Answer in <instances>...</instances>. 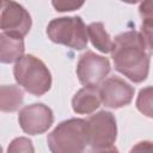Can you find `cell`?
I'll return each instance as SVG.
<instances>
[{"mask_svg":"<svg viewBox=\"0 0 153 153\" xmlns=\"http://www.w3.org/2000/svg\"><path fill=\"white\" fill-rule=\"evenodd\" d=\"M141 32L129 30L115 37L111 57L115 69L130 81L140 84L149 72V54Z\"/></svg>","mask_w":153,"mask_h":153,"instance_id":"1","label":"cell"},{"mask_svg":"<svg viewBox=\"0 0 153 153\" xmlns=\"http://www.w3.org/2000/svg\"><path fill=\"white\" fill-rule=\"evenodd\" d=\"M47 143L51 153H84L88 145L87 122L69 118L59 123L48 135Z\"/></svg>","mask_w":153,"mask_h":153,"instance_id":"2","label":"cell"},{"mask_svg":"<svg viewBox=\"0 0 153 153\" xmlns=\"http://www.w3.org/2000/svg\"><path fill=\"white\" fill-rule=\"evenodd\" d=\"M13 75L19 86L33 96H43L51 87V74L42 60L24 55L13 67Z\"/></svg>","mask_w":153,"mask_h":153,"instance_id":"3","label":"cell"},{"mask_svg":"<svg viewBox=\"0 0 153 153\" xmlns=\"http://www.w3.org/2000/svg\"><path fill=\"white\" fill-rule=\"evenodd\" d=\"M47 35L51 42L75 50L85 49L88 41L87 26L78 16L50 20L47 26Z\"/></svg>","mask_w":153,"mask_h":153,"instance_id":"4","label":"cell"},{"mask_svg":"<svg viewBox=\"0 0 153 153\" xmlns=\"http://www.w3.org/2000/svg\"><path fill=\"white\" fill-rule=\"evenodd\" d=\"M87 131H88V145L97 148H105L114 146L117 137V126L116 118L110 111H99L87 120Z\"/></svg>","mask_w":153,"mask_h":153,"instance_id":"5","label":"cell"},{"mask_svg":"<svg viewBox=\"0 0 153 153\" xmlns=\"http://www.w3.org/2000/svg\"><path fill=\"white\" fill-rule=\"evenodd\" d=\"M110 72V61L108 57L97 55L88 50L84 53L76 65V75L84 86L98 87Z\"/></svg>","mask_w":153,"mask_h":153,"instance_id":"6","label":"cell"},{"mask_svg":"<svg viewBox=\"0 0 153 153\" xmlns=\"http://www.w3.org/2000/svg\"><path fill=\"white\" fill-rule=\"evenodd\" d=\"M31 16L30 13L16 1L1 2V30L2 32L23 38L27 35L31 29Z\"/></svg>","mask_w":153,"mask_h":153,"instance_id":"7","label":"cell"},{"mask_svg":"<svg viewBox=\"0 0 153 153\" xmlns=\"http://www.w3.org/2000/svg\"><path fill=\"white\" fill-rule=\"evenodd\" d=\"M19 126L29 135L45 133L54 122V115L49 106L42 103H35L24 106L18 115Z\"/></svg>","mask_w":153,"mask_h":153,"instance_id":"8","label":"cell"},{"mask_svg":"<svg viewBox=\"0 0 153 153\" xmlns=\"http://www.w3.org/2000/svg\"><path fill=\"white\" fill-rule=\"evenodd\" d=\"M99 94L106 108L120 109L131 103L134 87L118 76H110L100 84Z\"/></svg>","mask_w":153,"mask_h":153,"instance_id":"9","label":"cell"},{"mask_svg":"<svg viewBox=\"0 0 153 153\" xmlns=\"http://www.w3.org/2000/svg\"><path fill=\"white\" fill-rule=\"evenodd\" d=\"M99 87L85 86L80 88L72 99L73 111L80 115H90L96 111L100 105Z\"/></svg>","mask_w":153,"mask_h":153,"instance_id":"10","label":"cell"},{"mask_svg":"<svg viewBox=\"0 0 153 153\" xmlns=\"http://www.w3.org/2000/svg\"><path fill=\"white\" fill-rule=\"evenodd\" d=\"M24 41L23 38L0 33V61L2 63L17 62L24 56Z\"/></svg>","mask_w":153,"mask_h":153,"instance_id":"11","label":"cell"},{"mask_svg":"<svg viewBox=\"0 0 153 153\" xmlns=\"http://www.w3.org/2000/svg\"><path fill=\"white\" fill-rule=\"evenodd\" d=\"M24 100L23 91L16 85H2L0 87V109L4 112L18 110Z\"/></svg>","mask_w":153,"mask_h":153,"instance_id":"12","label":"cell"},{"mask_svg":"<svg viewBox=\"0 0 153 153\" xmlns=\"http://www.w3.org/2000/svg\"><path fill=\"white\" fill-rule=\"evenodd\" d=\"M87 36L91 39L93 47L99 51L106 54L114 49V41L106 32L103 23H91L87 25Z\"/></svg>","mask_w":153,"mask_h":153,"instance_id":"13","label":"cell"},{"mask_svg":"<svg viewBox=\"0 0 153 153\" xmlns=\"http://www.w3.org/2000/svg\"><path fill=\"white\" fill-rule=\"evenodd\" d=\"M136 108L145 116L153 118V86H147L140 90L136 98Z\"/></svg>","mask_w":153,"mask_h":153,"instance_id":"14","label":"cell"},{"mask_svg":"<svg viewBox=\"0 0 153 153\" xmlns=\"http://www.w3.org/2000/svg\"><path fill=\"white\" fill-rule=\"evenodd\" d=\"M6 153H35V148L30 139L20 136L10 142Z\"/></svg>","mask_w":153,"mask_h":153,"instance_id":"15","label":"cell"},{"mask_svg":"<svg viewBox=\"0 0 153 153\" xmlns=\"http://www.w3.org/2000/svg\"><path fill=\"white\" fill-rule=\"evenodd\" d=\"M51 5L54 8L59 12H66V11H74L80 8L84 5V1H73V0H57L53 1Z\"/></svg>","mask_w":153,"mask_h":153,"instance_id":"16","label":"cell"},{"mask_svg":"<svg viewBox=\"0 0 153 153\" xmlns=\"http://www.w3.org/2000/svg\"><path fill=\"white\" fill-rule=\"evenodd\" d=\"M141 35L145 39L146 47H148L153 51V23L142 22L141 23Z\"/></svg>","mask_w":153,"mask_h":153,"instance_id":"17","label":"cell"},{"mask_svg":"<svg viewBox=\"0 0 153 153\" xmlns=\"http://www.w3.org/2000/svg\"><path fill=\"white\" fill-rule=\"evenodd\" d=\"M139 12H140L142 22L153 23V0L141 2L139 6Z\"/></svg>","mask_w":153,"mask_h":153,"instance_id":"18","label":"cell"},{"mask_svg":"<svg viewBox=\"0 0 153 153\" xmlns=\"http://www.w3.org/2000/svg\"><path fill=\"white\" fill-rule=\"evenodd\" d=\"M129 153H153V142L152 141H140L131 147Z\"/></svg>","mask_w":153,"mask_h":153,"instance_id":"19","label":"cell"},{"mask_svg":"<svg viewBox=\"0 0 153 153\" xmlns=\"http://www.w3.org/2000/svg\"><path fill=\"white\" fill-rule=\"evenodd\" d=\"M88 153H120L118 149L115 146H110V147H105V148H92Z\"/></svg>","mask_w":153,"mask_h":153,"instance_id":"20","label":"cell"}]
</instances>
